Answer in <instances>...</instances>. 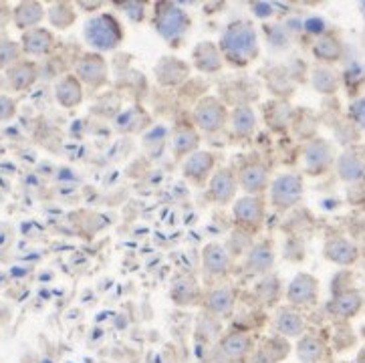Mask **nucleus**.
<instances>
[{"mask_svg": "<svg viewBox=\"0 0 365 363\" xmlns=\"http://www.w3.org/2000/svg\"><path fill=\"white\" fill-rule=\"evenodd\" d=\"M220 53H222V59L243 69L248 67L252 60L259 57V34L252 27V23L248 20H236L226 27V30L222 32V39H220Z\"/></svg>", "mask_w": 365, "mask_h": 363, "instance_id": "f257e3e1", "label": "nucleus"}, {"mask_svg": "<svg viewBox=\"0 0 365 363\" xmlns=\"http://www.w3.org/2000/svg\"><path fill=\"white\" fill-rule=\"evenodd\" d=\"M83 39L91 46L93 53H109L123 43L122 23L111 13H99L91 16L83 27Z\"/></svg>", "mask_w": 365, "mask_h": 363, "instance_id": "f03ea898", "label": "nucleus"}, {"mask_svg": "<svg viewBox=\"0 0 365 363\" xmlns=\"http://www.w3.org/2000/svg\"><path fill=\"white\" fill-rule=\"evenodd\" d=\"M153 27L166 43L178 45L190 29V16L174 2H158L153 8Z\"/></svg>", "mask_w": 365, "mask_h": 363, "instance_id": "7ed1b4c3", "label": "nucleus"}, {"mask_svg": "<svg viewBox=\"0 0 365 363\" xmlns=\"http://www.w3.org/2000/svg\"><path fill=\"white\" fill-rule=\"evenodd\" d=\"M230 120V111L226 106L214 97V95H206L202 97L198 103L192 109V121H194V127L200 132H206V134H216V132H222L226 127V123Z\"/></svg>", "mask_w": 365, "mask_h": 363, "instance_id": "20e7f679", "label": "nucleus"}, {"mask_svg": "<svg viewBox=\"0 0 365 363\" xmlns=\"http://www.w3.org/2000/svg\"><path fill=\"white\" fill-rule=\"evenodd\" d=\"M75 77L83 83V87L87 85L89 89H101L109 79L105 57L93 51L83 53L75 63Z\"/></svg>", "mask_w": 365, "mask_h": 363, "instance_id": "39448f33", "label": "nucleus"}, {"mask_svg": "<svg viewBox=\"0 0 365 363\" xmlns=\"http://www.w3.org/2000/svg\"><path fill=\"white\" fill-rule=\"evenodd\" d=\"M303 198V180L295 174H281L271 182V202L276 210H289Z\"/></svg>", "mask_w": 365, "mask_h": 363, "instance_id": "423d86ee", "label": "nucleus"}, {"mask_svg": "<svg viewBox=\"0 0 365 363\" xmlns=\"http://www.w3.org/2000/svg\"><path fill=\"white\" fill-rule=\"evenodd\" d=\"M267 204L260 196H243L234 200L232 206V216L236 227L248 232V230H259L264 222V214H267Z\"/></svg>", "mask_w": 365, "mask_h": 363, "instance_id": "0eeeda50", "label": "nucleus"}, {"mask_svg": "<svg viewBox=\"0 0 365 363\" xmlns=\"http://www.w3.org/2000/svg\"><path fill=\"white\" fill-rule=\"evenodd\" d=\"M214 172H216V155L208 150L194 151L182 162L184 178L196 188L208 186Z\"/></svg>", "mask_w": 365, "mask_h": 363, "instance_id": "6e6552de", "label": "nucleus"}, {"mask_svg": "<svg viewBox=\"0 0 365 363\" xmlns=\"http://www.w3.org/2000/svg\"><path fill=\"white\" fill-rule=\"evenodd\" d=\"M238 192V176L229 166L216 167L212 178L208 182V198L218 206H229L236 200Z\"/></svg>", "mask_w": 365, "mask_h": 363, "instance_id": "1a4fd4ad", "label": "nucleus"}, {"mask_svg": "<svg viewBox=\"0 0 365 363\" xmlns=\"http://www.w3.org/2000/svg\"><path fill=\"white\" fill-rule=\"evenodd\" d=\"M216 349L222 353V357L229 363H248L255 351V341L248 333L229 331L220 337Z\"/></svg>", "mask_w": 365, "mask_h": 363, "instance_id": "9d476101", "label": "nucleus"}, {"mask_svg": "<svg viewBox=\"0 0 365 363\" xmlns=\"http://www.w3.org/2000/svg\"><path fill=\"white\" fill-rule=\"evenodd\" d=\"M232 269V257L224 244L208 242L202 248V271L210 279H224Z\"/></svg>", "mask_w": 365, "mask_h": 363, "instance_id": "9b49d317", "label": "nucleus"}, {"mask_svg": "<svg viewBox=\"0 0 365 363\" xmlns=\"http://www.w3.org/2000/svg\"><path fill=\"white\" fill-rule=\"evenodd\" d=\"M303 160L307 174H311V176H321V174H325V172L329 170V166L333 164V148H331V144L325 141V139H313V141L305 148Z\"/></svg>", "mask_w": 365, "mask_h": 363, "instance_id": "f8f14e48", "label": "nucleus"}, {"mask_svg": "<svg viewBox=\"0 0 365 363\" xmlns=\"http://www.w3.org/2000/svg\"><path fill=\"white\" fill-rule=\"evenodd\" d=\"M238 188H243L246 196H260L269 186H271V178H269V170L259 164H244L238 172Z\"/></svg>", "mask_w": 365, "mask_h": 363, "instance_id": "ddd939ff", "label": "nucleus"}, {"mask_svg": "<svg viewBox=\"0 0 365 363\" xmlns=\"http://www.w3.org/2000/svg\"><path fill=\"white\" fill-rule=\"evenodd\" d=\"M319 297V283L313 274L301 272L290 281L287 288V301L295 307H305V305H313Z\"/></svg>", "mask_w": 365, "mask_h": 363, "instance_id": "4468645a", "label": "nucleus"}, {"mask_svg": "<svg viewBox=\"0 0 365 363\" xmlns=\"http://www.w3.org/2000/svg\"><path fill=\"white\" fill-rule=\"evenodd\" d=\"M153 73L162 87H178L190 75V65L178 57H162Z\"/></svg>", "mask_w": 365, "mask_h": 363, "instance_id": "2eb2a0df", "label": "nucleus"}, {"mask_svg": "<svg viewBox=\"0 0 365 363\" xmlns=\"http://www.w3.org/2000/svg\"><path fill=\"white\" fill-rule=\"evenodd\" d=\"M274 267L273 246L269 242L252 244L244 257V271L255 276H267Z\"/></svg>", "mask_w": 365, "mask_h": 363, "instance_id": "dca6fc26", "label": "nucleus"}, {"mask_svg": "<svg viewBox=\"0 0 365 363\" xmlns=\"http://www.w3.org/2000/svg\"><path fill=\"white\" fill-rule=\"evenodd\" d=\"M55 99L65 109H75L85 99V87L75 77V73H67L55 83Z\"/></svg>", "mask_w": 365, "mask_h": 363, "instance_id": "f3484780", "label": "nucleus"}, {"mask_svg": "<svg viewBox=\"0 0 365 363\" xmlns=\"http://www.w3.org/2000/svg\"><path fill=\"white\" fill-rule=\"evenodd\" d=\"M39 79V67L32 60H18L13 67L6 69V83L8 89L23 93L29 91Z\"/></svg>", "mask_w": 365, "mask_h": 363, "instance_id": "a211bd4d", "label": "nucleus"}, {"mask_svg": "<svg viewBox=\"0 0 365 363\" xmlns=\"http://www.w3.org/2000/svg\"><path fill=\"white\" fill-rule=\"evenodd\" d=\"M20 49L29 57H46L55 49V34L49 29L27 30L20 39Z\"/></svg>", "mask_w": 365, "mask_h": 363, "instance_id": "6ab92c4d", "label": "nucleus"}, {"mask_svg": "<svg viewBox=\"0 0 365 363\" xmlns=\"http://www.w3.org/2000/svg\"><path fill=\"white\" fill-rule=\"evenodd\" d=\"M192 63L200 73H218L224 65L222 53L212 41H202L192 51Z\"/></svg>", "mask_w": 365, "mask_h": 363, "instance_id": "aec40b11", "label": "nucleus"}, {"mask_svg": "<svg viewBox=\"0 0 365 363\" xmlns=\"http://www.w3.org/2000/svg\"><path fill=\"white\" fill-rule=\"evenodd\" d=\"M236 307V291L232 287H216L204 297V309L212 317H229Z\"/></svg>", "mask_w": 365, "mask_h": 363, "instance_id": "412c9836", "label": "nucleus"}, {"mask_svg": "<svg viewBox=\"0 0 365 363\" xmlns=\"http://www.w3.org/2000/svg\"><path fill=\"white\" fill-rule=\"evenodd\" d=\"M46 16V8L41 4V2H34V0H29V2H18L13 11V20H15L16 29L20 30H32L39 29V25L43 23V18Z\"/></svg>", "mask_w": 365, "mask_h": 363, "instance_id": "4be33fe9", "label": "nucleus"}, {"mask_svg": "<svg viewBox=\"0 0 365 363\" xmlns=\"http://www.w3.org/2000/svg\"><path fill=\"white\" fill-rule=\"evenodd\" d=\"M323 255L329 258L331 262H335V265H343V267H347V265H353V262L357 260L359 250H357V246H355L351 241H347V238H343V236H335V238H331V241H327Z\"/></svg>", "mask_w": 365, "mask_h": 363, "instance_id": "5701e85b", "label": "nucleus"}, {"mask_svg": "<svg viewBox=\"0 0 365 363\" xmlns=\"http://www.w3.org/2000/svg\"><path fill=\"white\" fill-rule=\"evenodd\" d=\"M200 150V134L196 127H178L172 136V151L176 160H186Z\"/></svg>", "mask_w": 365, "mask_h": 363, "instance_id": "b1692460", "label": "nucleus"}, {"mask_svg": "<svg viewBox=\"0 0 365 363\" xmlns=\"http://www.w3.org/2000/svg\"><path fill=\"white\" fill-rule=\"evenodd\" d=\"M361 305H364V297H361V293L350 288V291H341V293H337V295L333 297V301H331V305H329V309H331V313L337 315V317L350 319L359 313Z\"/></svg>", "mask_w": 365, "mask_h": 363, "instance_id": "393cba45", "label": "nucleus"}, {"mask_svg": "<svg viewBox=\"0 0 365 363\" xmlns=\"http://www.w3.org/2000/svg\"><path fill=\"white\" fill-rule=\"evenodd\" d=\"M289 353V345L283 339H267L259 348H255L248 363H278Z\"/></svg>", "mask_w": 365, "mask_h": 363, "instance_id": "a878e982", "label": "nucleus"}, {"mask_svg": "<svg viewBox=\"0 0 365 363\" xmlns=\"http://www.w3.org/2000/svg\"><path fill=\"white\" fill-rule=\"evenodd\" d=\"M200 297V287L198 281L194 276H180L172 283L169 288V299L180 305V307H190L198 301Z\"/></svg>", "mask_w": 365, "mask_h": 363, "instance_id": "bb28decb", "label": "nucleus"}, {"mask_svg": "<svg viewBox=\"0 0 365 363\" xmlns=\"http://www.w3.org/2000/svg\"><path fill=\"white\" fill-rule=\"evenodd\" d=\"M230 125L234 136L246 139L257 132V115L250 106H236L230 113Z\"/></svg>", "mask_w": 365, "mask_h": 363, "instance_id": "cd10ccee", "label": "nucleus"}, {"mask_svg": "<svg viewBox=\"0 0 365 363\" xmlns=\"http://www.w3.org/2000/svg\"><path fill=\"white\" fill-rule=\"evenodd\" d=\"M274 331L283 337H299L305 331L303 317L293 309H281L273 321Z\"/></svg>", "mask_w": 365, "mask_h": 363, "instance_id": "c85d7f7f", "label": "nucleus"}, {"mask_svg": "<svg viewBox=\"0 0 365 363\" xmlns=\"http://www.w3.org/2000/svg\"><path fill=\"white\" fill-rule=\"evenodd\" d=\"M313 53L323 63H337V60L341 59V55H343V45H341V41L335 34L323 32L313 43Z\"/></svg>", "mask_w": 365, "mask_h": 363, "instance_id": "c756f323", "label": "nucleus"}, {"mask_svg": "<svg viewBox=\"0 0 365 363\" xmlns=\"http://www.w3.org/2000/svg\"><path fill=\"white\" fill-rule=\"evenodd\" d=\"M337 172L341 176V180L345 182H361L365 180V160L361 155L347 151L339 158Z\"/></svg>", "mask_w": 365, "mask_h": 363, "instance_id": "7c9ffc66", "label": "nucleus"}, {"mask_svg": "<svg viewBox=\"0 0 365 363\" xmlns=\"http://www.w3.org/2000/svg\"><path fill=\"white\" fill-rule=\"evenodd\" d=\"M46 18L55 29L65 30L75 25L77 11L71 2H55L46 8Z\"/></svg>", "mask_w": 365, "mask_h": 363, "instance_id": "2f4dec72", "label": "nucleus"}, {"mask_svg": "<svg viewBox=\"0 0 365 363\" xmlns=\"http://www.w3.org/2000/svg\"><path fill=\"white\" fill-rule=\"evenodd\" d=\"M323 353H325L323 341L313 335H305L297 343V355L303 363H317L323 357Z\"/></svg>", "mask_w": 365, "mask_h": 363, "instance_id": "473e14b6", "label": "nucleus"}, {"mask_svg": "<svg viewBox=\"0 0 365 363\" xmlns=\"http://www.w3.org/2000/svg\"><path fill=\"white\" fill-rule=\"evenodd\" d=\"M311 81H313V87L325 95L339 89V77L331 67H317L311 75Z\"/></svg>", "mask_w": 365, "mask_h": 363, "instance_id": "72a5a7b5", "label": "nucleus"}, {"mask_svg": "<svg viewBox=\"0 0 365 363\" xmlns=\"http://www.w3.org/2000/svg\"><path fill=\"white\" fill-rule=\"evenodd\" d=\"M20 55H23L20 43L6 39V37H0V69L13 67L15 63L20 60Z\"/></svg>", "mask_w": 365, "mask_h": 363, "instance_id": "f704fd0d", "label": "nucleus"}, {"mask_svg": "<svg viewBox=\"0 0 365 363\" xmlns=\"http://www.w3.org/2000/svg\"><path fill=\"white\" fill-rule=\"evenodd\" d=\"M252 244H250V236H248V232H244V230H234L232 232V236L229 238V246H226V250H229L230 257H238V255H244V253H248V248H250Z\"/></svg>", "mask_w": 365, "mask_h": 363, "instance_id": "c9c22d12", "label": "nucleus"}, {"mask_svg": "<svg viewBox=\"0 0 365 363\" xmlns=\"http://www.w3.org/2000/svg\"><path fill=\"white\" fill-rule=\"evenodd\" d=\"M16 99H13L11 95H0V123L15 120L16 115Z\"/></svg>", "mask_w": 365, "mask_h": 363, "instance_id": "e433bc0d", "label": "nucleus"}, {"mask_svg": "<svg viewBox=\"0 0 365 363\" xmlns=\"http://www.w3.org/2000/svg\"><path fill=\"white\" fill-rule=\"evenodd\" d=\"M351 115H353V120L357 121L365 129V97L364 99H357V101L351 106Z\"/></svg>", "mask_w": 365, "mask_h": 363, "instance_id": "4c0bfd02", "label": "nucleus"}]
</instances>
